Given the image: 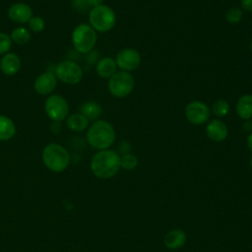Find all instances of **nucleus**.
<instances>
[{
  "mask_svg": "<svg viewBox=\"0 0 252 252\" xmlns=\"http://www.w3.org/2000/svg\"><path fill=\"white\" fill-rule=\"evenodd\" d=\"M120 167V156L113 150H100L94 155L91 160L92 172L101 179L111 178Z\"/></svg>",
  "mask_w": 252,
  "mask_h": 252,
  "instance_id": "f257e3e1",
  "label": "nucleus"
},
{
  "mask_svg": "<svg viewBox=\"0 0 252 252\" xmlns=\"http://www.w3.org/2000/svg\"><path fill=\"white\" fill-rule=\"evenodd\" d=\"M115 140V130L106 120L98 119L92 122L87 130V141L91 147L100 150L108 149Z\"/></svg>",
  "mask_w": 252,
  "mask_h": 252,
  "instance_id": "f03ea898",
  "label": "nucleus"
},
{
  "mask_svg": "<svg viewBox=\"0 0 252 252\" xmlns=\"http://www.w3.org/2000/svg\"><path fill=\"white\" fill-rule=\"evenodd\" d=\"M42 160L44 165L53 172H61L70 164V154L60 144L50 143L42 150Z\"/></svg>",
  "mask_w": 252,
  "mask_h": 252,
  "instance_id": "7ed1b4c3",
  "label": "nucleus"
},
{
  "mask_svg": "<svg viewBox=\"0 0 252 252\" xmlns=\"http://www.w3.org/2000/svg\"><path fill=\"white\" fill-rule=\"evenodd\" d=\"M97 40L96 32L89 24L77 25L71 34L74 49L82 54H88L94 50Z\"/></svg>",
  "mask_w": 252,
  "mask_h": 252,
  "instance_id": "20e7f679",
  "label": "nucleus"
},
{
  "mask_svg": "<svg viewBox=\"0 0 252 252\" xmlns=\"http://www.w3.org/2000/svg\"><path fill=\"white\" fill-rule=\"evenodd\" d=\"M89 23L95 32H109L116 24L115 12L112 8L104 4L93 7L89 11Z\"/></svg>",
  "mask_w": 252,
  "mask_h": 252,
  "instance_id": "39448f33",
  "label": "nucleus"
},
{
  "mask_svg": "<svg viewBox=\"0 0 252 252\" xmlns=\"http://www.w3.org/2000/svg\"><path fill=\"white\" fill-rule=\"evenodd\" d=\"M134 86V77L130 74V72L125 71L116 72L108 79L107 84L109 93L117 98H122L129 95L132 93Z\"/></svg>",
  "mask_w": 252,
  "mask_h": 252,
  "instance_id": "423d86ee",
  "label": "nucleus"
},
{
  "mask_svg": "<svg viewBox=\"0 0 252 252\" xmlns=\"http://www.w3.org/2000/svg\"><path fill=\"white\" fill-rule=\"evenodd\" d=\"M53 72L58 81L70 86L79 84L84 77L83 69L73 60H63L59 62Z\"/></svg>",
  "mask_w": 252,
  "mask_h": 252,
  "instance_id": "0eeeda50",
  "label": "nucleus"
},
{
  "mask_svg": "<svg viewBox=\"0 0 252 252\" xmlns=\"http://www.w3.org/2000/svg\"><path fill=\"white\" fill-rule=\"evenodd\" d=\"M44 111L52 122H61L69 115L70 107L67 99L63 95L52 94L44 101Z\"/></svg>",
  "mask_w": 252,
  "mask_h": 252,
  "instance_id": "6e6552de",
  "label": "nucleus"
},
{
  "mask_svg": "<svg viewBox=\"0 0 252 252\" xmlns=\"http://www.w3.org/2000/svg\"><path fill=\"white\" fill-rule=\"evenodd\" d=\"M209 106L201 100H192L185 107V117L193 125H203L210 118Z\"/></svg>",
  "mask_w": 252,
  "mask_h": 252,
  "instance_id": "1a4fd4ad",
  "label": "nucleus"
},
{
  "mask_svg": "<svg viewBox=\"0 0 252 252\" xmlns=\"http://www.w3.org/2000/svg\"><path fill=\"white\" fill-rule=\"evenodd\" d=\"M141 54L135 48H124L120 50L115 57L117 67L121 71L131 72L136 70L141 64Z\"/></svg>",
  "mask_w": 252,
  "mask_h": 252,
  "instance_id": "9d476101",
  "label": "nucleus"
},
{
  "mask_svg": "<svg viewBox=\"0 0 252 252\" xmlns=\"http://www.w3.org/2000/svg\"><path fill=\"white\" fill-rule=\"evenodd\" d=\"M57 78L52 71H45L38 75L33 82L34 91L40 95H50L57 87Z\"/></svg>",
  "mask_w": 252,
  "mask_h": 252,
  "instance_id": "9b49d317",
  "label": "nucleus"
},
{
  "mask_svg": "<svg viewBox=\"0 0 252 252\" xmlns=\"http://www.w3.org/2000/svg\"><path fill=\"white\" fill-rule=\"evenodd\" d=\"M8 18L16 24H28L31 18L33 16L32 7L24 2H17L10 5L7 11Z\"/></svg>",
  "mask_w": 252,
  "mask_h": 252,
  "instance_id": "f8f14e48",
  "label": "nucleus"
},
{
  "mask_svg": "<svg viewBox=\"0 0 252 252\" xmlns=\"http://www.w3.org/2000/svg\"><path fill=\"white\" fill-rule=\"evenodd\" d=\"M206 134L208 138L214 142H222L228 135V129L223 121L214 119L207 124Z\"/></svg>",
  "mask_w": 252,
  "mask_h": 252,
  "instance_id": "ddd939ff",
  "label": "nucleus"
},
{
  "mask_svg": "<svg viewBox=\"0 0 252 252\" xmlns=\"http://www.w3.org/2000/svg\"><path fill=\"white\" fill-rule=\"evenodd\" d=\"M21 65V58L13 52H8L2 55L0 59V70L6 76L16 75L19 72Z\"/></svg>",
  "mask_w": 252,
  "mask_h": 252,
  "instance_id": "4468645a",
  "label": "nucleus"
},
{
  "mask_svg": "<svg viewBox=\"0 0 252 252\" xmlns=\"http://www.w3.org/2000/svg\"><path fill=\"white\" fill-rule=\"evenodd\" d=\"M117 65L115 59L112 57H102L98 59L95 64L96 74L103 79H109L117 72Z\"/></svg>",
  "mask_w": 252,
  "mask_h": 252,
  "instance_id": "2eb2a0df",
  "label": "nucleus"
},
{
  "mask_svg": "<svg viewBox=\"0 0 252 252\" xmlns=\"http://www.w3.org/2000/svg\"><path fill=\"white\" fill-rule=\"evenodd\" d=\"M235 111L237 115L243 120L252 118V94H246L241 95L235 104Z\"/></svg>",
  "mask_w": 252,
  "mask_h": 252,
  "instance_id": "dca6fc26",
  "label": "nucleus"
},
{
  "mask_svg": "<svg viewBox=\"0 0 252 252\" xmlns=\"http://www.w3.org/2000/svg\"><path fill=\"white\" fill-rule=\"evenodd\" d=\"M102 111L101 105L94 100H88L80 107V113H82L89 120V122L98 120L102 114Z\"/></svg>",
  "mask_w": 252,
  "mask_h": 252,
  "instance_id": "f3484780",
  "label": "nucleus"
},
{
  "mask_svg": "<svg viewBox=\"0 0 252 252\" xmlns=\"http://www.w3.org/2000/svg\"><path fill=\"white\" fill-rule=\"evenodd\" d=\"M66 126L69 130L74 132H83L89 127V120L80 112L72 113L65 119Z\"/></svg>",
  "mask_w": 252,
  "mask_h": 252,
  "instance_id": "a211bd4d",
  "label": "nucleus"
},
{
  "mask_svg": "<svg viewBox=\"0 0 252 252\" xmlns=\"http://www.w3.org/2000/svg\"><path fill=\"white\" fill-rule=\"evenodd\" d=\"M186 241V234L183 230L175 228L164 235V245L169 249L180 248Z\"/></svg>",
  "mask_w": 252,
  "mask_h": 252,
  "instance_id": "6ab92c4d",
  "label": "nucleus"
},
{
  "mask_svg": "<svg viewBox=\"0 0 252 252\" xmlns=\"http://www.w3.org/2000/svg\"><path fill=\"white\" fill-rule=\"evenodd\" d=\"M17 132L14 121L5 115H0V142L11 140Z\"/></svg>",
  "mask_w": 252,
  "mask_h": 252,
  "instance_id": "aec40b11",
  "label": "nucleus"
},
{
  "mask_svg": "<svg viewBox=\"0 0 252 252\" xmlns=\"http://www.w3.org/2000/svg\"><path fill=\"white\" fill-rule=\"evenodd\" d=\"M10 37L12 39V42H15L18 45H25L30 42L32 38V33L28 28L20 26L15 28L11 32Z\"/></svg>",
  "mask_w": 252,
  "mask_h": 252,
  "instance_id": "412c9836",
  "label": "nucleus"
},
{
  "mask_svg": "<svg viewBox=\"0 0 252 252\" xmlns=\"http://www.w3.org/2000/svg\"><path fill=\"white\" fill-rule=\"evenodd\" d=\"M212 113L217 117H224L230 110L229 103L224 99H218L212 104Z\"/></svg>",
  "mask_w": 252,
  "mask_h": 252,
  "instance_id": "4be33fe9",
  "label": "nucleus"
},
{
  "mask_svg": "<svg viewBox=\"0 0 252 252\" xmlns=\"http://www.w3.org/2000/svg\"><path fill=\"white\" fill-rule=\"evenodd\" d=\"M138 165V158L132 154H125L120 157V166L126 170H132Z\"/></svg>",
  "mask_w": 252,
  "mask_h": 252,
  "instance_id": "5701e85b",
  "label": "nucleus"
},
{
  "mask_svg": "<svg viewBox=\"0 0 252 252\" xmlns=\"http://www.w3.org/2000/svg\"><path fill=\"white\" fill-rule=\"evenodd\" d=\"M28 27L32 32H41L45 28V22L42 17L32 16L28 22Z\"/></svg>",
  "mask_w": 252,
  "mask_h": 252,
  "instance_id": "b1692460",
  "label": "nucleus"
},
{
  "mask_svg": "<svg viewBox=\"0 0 252 252\" xmlns=\"http://www.w3.org/2000/svg\"><path fill=\"white\" fill-rule=\"evenodd\" d=\"M243 17V11L240 8H230L225 13V20L229 24H238Z\"/></svg>",
  "mask_w": 252,
  "mask_h": 252,
  "instance_id": "393cba45",
  "label": "nucleus"
},
{
  "mask_svg": "<svg viewBox=\"0 0 252 252\" xmlns=\"http://www.w3.org/2000/svg\"><path fill=\"white\" fill-rule=\"evenodd\" d=\"M12 43L10 34L0 32V55L8 53L12 47Z\"/></svg>",
  "mask_w": 252,
  "mask_h": 252,
  "instance_id": "a878e982",
  "label": "nucleus"
},
{
  "mask_svg": "<svg viewBox=\"0 0 252 252\" xmlns=\"http://www.w3.org/2000/svg\"><path fill=\"white\" fill-rule=\"evenodd\" d=\"M72 6L78 12H85L91 8L87 0H72Z\"/></svg>",
  "mask_w": 252,
  "mask_h": 252,
  "instance_id": "bb28decb",
  "label": "nucleus"
},
{
  "mask_svg": "<svg viewBox=\"0 0 252 252\" xmlns=\"http://www.w3.org/2000/svg\"><path fill=\"white\" fill-rule=\"evenodd\" d=\"M131 149V146L128 142L126 141H123L119 144V152L122 154V155H125V154H129V151Z\"/></svg>",
  "mask_w": 252,
  "mask_h": 252,
  "instance_id": "cd10ccee",
  "label": "nucleus"
},
{
  "mask_svg": "<svg viewBox=\"0 0 252 252\" xmlns=\"http://www.w3.org/2000/svg\"><path fill=\"white\" fill-rule=\"evenodd\" d=\"M240 5L243 10L252 13V0H240Z\"/></svg>",
  "mask_w": 252,
  "mask_h": 252,
  "instance_id": "c85d7f7f",
  "label": "nucleus"
},
{
  "mask_svg": "<svg viewBox=\"0 0 252 252\" xmlns=\"http://www.w3.org/2000/svg\"><path fill=\"white\" fill-rule=\"evenodd\" d=\"M50 129L52 130L53 133H58L61 129V123L60 122H52Z\"/></svg>",
  "mask_w": 252,
  "mask_h": 252,
  "instance_id": "c756f323",
  "label": "nucleus"
},
{
  "mask_svg": "<svg viewBox=\"0 0 252 252\" xmlns=\"http://www.w3.org/2000/svg\"><path fill=\"white\" fill-rule=\"evenodd\" d=\"M103 1L104 0H87V2H88V4L90 5L91 8L98 6V5H101L103 3Z\"/></svg>",
  "mask_w": 252,
  "mask_h": 252,
  "instance_id": "7c9ffc66",
  "label": "nucleus"
},
{
  "mask_svg": "<svg viewBox=\"0 0 252 252\" xmlns=\"http://www.w3.org/2000/svg\"><path fill=\"white\" fill-rule=\"evenodd\" d=\"M246 143H247V147H248V149L252 152V132L248 135L247 140H246Z\"/></svg>",
  "mask_w": 252,
  "mask_h": 252,
  "instance_id": "2f4dec72",
  "label": "nucleus"
},
{
  "mask_svg": "<svg viewBox=\"0 0 252 252\" xmlns=\"http://www.w3.org/2000/svg\"><path fill=\"white\" fill-rule=\"evenodd\" d=\"M243 128L245 131H251L252 132V122L251 121H246L243 125Z\"/></svg>",
  "mask_w": 252,
  "mask_h": 252,
  "instance_id": "473e14b6",
  "label": "nucleus"
},
{
  "mask_svg": "<svg viewBox=\"0 0 252 252\" xmlns=\"http://www.w3.org/2000/svg\"><path fill=\"white\" fill-rule=\"evenodd\" d=\"M250 49H251V51H252V40H251V42H250Z\"/></svg>",
  "mask_w": 252,
  "mask_h": 252,
  "instance_id": "72a5a7b5",
  "label": "nucleus"
},
{
  "mask_svg": "<svg viewBox=\"0 0 252 252\" xmlns=\"http://www.w3.org/2000/svg\"><path fill=\"white\" fill-rule=\"evenodd\" d=\"M250 166H251V167H252V158H251V159H250Z\"/></svg>",
  "mask_w": 252,
  "mask_h": 252,
  "instance_id": "f704fd0d",
  "label": "nucleus"
}]
</instances>
